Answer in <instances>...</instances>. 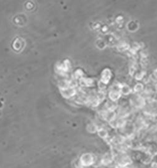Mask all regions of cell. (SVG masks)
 <instances>
[{
	"instance_id": "obj_1",
	"label": "cell",
	"mask_w": 157,
	"mask_h": 168,
	"mask_svg": "<svg viewBox=\"0 0 157 168\" xmlns=\"http://www.w3.org/2000/svg\"><path fill=\"white\" fill-rule=\"evenodd\" d=\"M114 163L117 168H124L130 167L133 164V160L127 153H121L114 155Z\"/></svg>"
},
{
	"instance_id": "obj_2",
	"label": "cell",
	"mask_w": 157,
	"mask_h": 168,
	"mask_svg": "<svg viewBox=\"0 0 157 168\" xmlns=\"http://www.w3.org/2000/svg\"><path fill=\"white\" fill-rule=\"evenodd\" d=\"M96 156L90 152L84 153L79 157L80 163L83 167H89L93 166L96 163Z\"/></svg>"
},
{
	"instance_id": "obj_3",
	"label": "cell",
	"mask_w": 157,
	"mask_h": 168,
	"mask_svg": "<svg viewBox=\"0 0 157 168\" xmlns=\"http://www.w3.org/2000/svg\"><path fill=\"white\" fill-rule=\"evenodd\" d=\"M114 163V155L111 152H106L101 157V164L103 166L108 167L112 165Z\"/></svg>"
},
{
	"instance_id": "obj_4",
	"label": "cell",
	"mask_w": 157,
	"mask_h": 168,
	"mask_svg": "<svg viewBox=\"0 0 157 168\" xmlns=\"http://www.w3.org/2000/svg\"><path fill=\"white\" fill-rule=\"evenodd\" d=\"M121 95V93L120 90H111V92L110 93V98H111V101L114 102L119 100Z\"/></svg>"
},
{
	"instance_id": "obj_5",
	"label": "cell",
	"mask_w": 157,
	"mask_h": 168,
	"mask_svg": "<svg viewBox=\"0 0 157 168\" xmlns=\"http://www.w3.org/2000/svg\"><path fill=\"white\" fill-rule=\"evenodd\" d=\"M111 77V73L110 70H106L103 72L102 74V79H103V83L106 84L109 82L110 78Z\"/></svg>"
},
{
	"instance_id": "obj_6",
	"label": "cell",
	"mask_w": 157,
	"mask_h": 168,
	"mask_svg": "<svg viewBox=\"0 0 157 168\" xmlns=\"http://www.w3.org/2000/svg\"><path fill=\"white\" fill-rule=\"evenodd\" d=\"M97 134L99 135L101 139H107L108 138V132L107 130H106L104 128H98L97 130Z\"/></svg>"
},
{
	"instance_id": "obj_7",
	"label": "cell",
	"mask_w": 157,
	"mask_h": 168,
	"mask_svg": "<svg viewBox=\"0 0 157 168\" xmlns=\"http://www.w3.org/2000/svg\"><path fill=\"white\" fill-rule=\"evenodd\" d=\"M121 93L124 95H129L131 92V89L127 85H122L120 89Z\"/></svg>"
},
{
	"instance_id": "obj_8",
	"label": "cell",
	"mask_w": 157,
	"mask_h": 168,
	"mask_svg": "<svg viewBox=\"0 0 157 168\" xmlns=\"http://www.w3.org/2000/svg\"><path fill=\"white\" fill-rule=\"evenodd\" d=\"M87 131L90 133H95L97 132L98 127L94 124H89L87 127Z\"/></svg>"
},
{
	"instance_id": "obj_9",
	"label": "cell",
	"mask_w": 157,
	"mask_h": 168,
	"mask_svg": "<svg viewBox=\"0 0 157 168\" xmlns=\"http://www.w3.org/2000/svg\"><path fill=\"white\" fill-rule=\"evenodd\" d=\"M130 48V45L127 44H123L121 45H119L118 49L121 51H124L126 50H128Z\"/></svg>"
},
{
	"instance_id": "obj_10",
	"label": "cell",
	"mask_w": 157,
	"mask_h": 168,
	"mask_svg": "<svg viewBox=\"0 0 157 168\" xmlns=\"http://www.w3.org/2000/svg\"><path fill=\"white\" fill-rule=\"evenodd\" d=\"M143 84H136V86L134 88V90L135 92L138 93V92H141L143 90Z\"/></svg>"
},
{
	"instance_id": "obj_11",
	"label": "cell",
	"mask_w": 157,
	"mask_h": 168,
	"mask_svg": "<svg viewBox=\"0 0 157 168\" xmlns=\"http://www.w3.org/2000/svg\"><path fill=\"white\" fill-rule=\"evenodd\" d=\"M150 168H157V162H152Z\"/></svg>"
},
{
	"instance_id": "obj_12",
	"label": "cell",
	"mask_w": 157,
	"mask_h": 168,
	"mask_svg": "<svg viewBox=\"0 0 157 168\" xmlns=\"http://www.w3.org/2000/svg\"><path fill=\"white\" fill-rule=\"evenodd\" d=\"M107 168H117V166H116L115 164H112V165L108 166L107 167Z\"/></svg>"
},
{
	"instance_id": "obj_13",
	"label": "cell",
	"mask_w": 157,
	"mask_h": 168,
	"mask_svg": "<svg viewBox=\"0 0 157 168\" xmlns=\"http://www.w3.org/2000/svg\"><path fill=\"white\" fill-rule=\"evenodd\" d=\"M124 168H130V167H124Z\"/></svg>"
},
{
	"instance_id": "obj_14",
	"label": "cell",
	"mask_w": 157,
	"mask_h": 168,
	"mask_svg": "<svg viewBox=\"0 0 157 168\" xmlns=\"http://www.w3.org/2000/svg\"><path fill=\"white\" fill-rule=\"evenodd\" d=\"M83 168H89V167H83Z\"/></svg>"
}]
</instances>
